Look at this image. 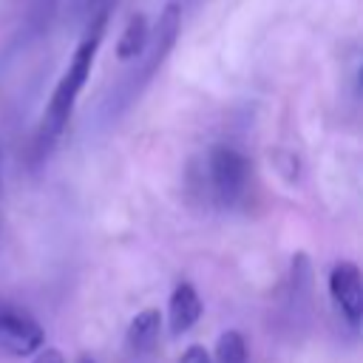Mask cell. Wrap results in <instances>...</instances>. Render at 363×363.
Returning a JSON list of instances; mask_svg holds the SVG:
<instances>
[{
    "label": "cell",
    "instance_id": "6da1fadb",
    "mask_svg": "<svg viewBox=\"0 0 363 363\" xmlns=\"http://www.w3.org/2000/svg\"><path fill=\"white\" fill-rule=\"evenodd\" d=\"M105 28H108V6H102L99 11H94V17L88 20V28L85 34L79 37L62 77L57 79L51 96H48V105L43 111V119L37 125V133H34V142H31V159L34 162H45L51 156V150L57 147L60 136L65 133L68 128V119L74 113V105L91 77V68H94V60H96V51L102 45V37H105Z\"/></svg>",
    "mask_w": 363,
    "mask_h": 363
},
{
    "label": "cell",
    "instance_id": "7a4b0ae2",
    "mask_svg": "<svg viewBox=\"0 0 363 363\" xmlns=\"http://www.w3.org/2000/svg\"><path fill=\"white\" fill-rule=\"evenodd\" d=\"M179 31H182V9H179V3H167V6L159 11L156 23L150 26L145 48H142L133 60H128V62H133V65L122 74V79H119V82L111 88V94L102 99L99 116H102L105 122H113L116 116H122V113L139 99V94L150 85V79L156 77V71L162 68V62H164L167 54L173 51L176 40H179Z\"/></svg>",
    "mask_w": 363,
    "mask_h": 363
},
{
    "label": "cell",
    "instance_id": "3957f363",
    "mask_svg": "<svg viewBox=\"0 0 363 363\" xmlns=\"http://www.w3.org/2000/svg\"><path fill=\"white\" fill-rule=\"evenodd\" d=\"M250 187V159L233 145H213L201 159V190L218 210H233Z\"/></svg>",
    "mask_w": 363,
    "mask_h": 363
},
{
    "label": "cell",
    "instance_id": "277c9868",
    "mask_svg": "<svg viewBox=\"0 0 363 363\" xmlns=\"http://www.w3.org/2000/svg\"><path fill=\"white\" fill-rule=\"evenodd\" d=\"M45 332L40 320L20 303L0 301V349L11 357H28L43 349Z\"/></svg>",
    "mask_w": 363,
    "mask_h": 363
},
{
    "label": "cell",
    "instance_id": "5b68a950",
    "mask_svg": "<svg viewBox=\"0 0 363 363\" xmlns=\"http://www.w3.org/2000/svg\"><path fill=\"white\" fill-rule=\"evenodd\" d=\"M329 295L349 326L352 335L360 332V318H363V284H360V269L354 261H337L329 269Z\"/></svg>",
    "mask_w": 363,
    "mask_h": 363
},
{
    "label": "cell",
    "instance_id": "8992f818",
    "mask_svg": "<svg viewBox=\"0 0 363 363\" xmlns=\"http://www.w3.org/2000/svg\"><path fill=\"white\" fill-rule=\"evenodd\" d=\"M201 312H204V306H201V298H199L196 286L190 281L176 284L173 292H170V301H167V326H170V335L173 337L187 335L199 323Z\"/></svg>",
    "mask_w": 363,
    "mask_h": 363
},
{
    "label": "cell",
    "instance_id": "52a82bcc",
    "mask_svg": "<svg viewBox=\"0 0 363 363\" xmlns=\"http://www.w3.org/2000/svg\"><path fill=\"white\" fill-rule=\"evenodd\" d=\"M162 335V312L159 309H142L130 318L125 329V346L133 357H145L159 346Z\"/></svg>",
    "mask_w": 363,
    "mask_h": 363
},
{
    "label": "cell",
    "instance_id": "ba28073f",
    "mask_svg": "<svg viewBox=\"0 0 363 363\" xmlns=\"http://www.w3.org/2000/svg\"><path fill=\"white\" fill-rule=\"evenodd\" d=\"M147 31H150L147 20H145L142 14H133V17L128 20V26L122 28L119 40H116V57H119L122 62L133 60V57L145 48V43H147Z\"/></svg>",
    "mask_w": 363,
    "mask_h": 363
},
{
    "label": "cell",
    "instance_id": "9c48e42d",
    "mask_svg": "<svg viewBox=\"0 0 363 363\" xmlns=\"http://www.w3.org/2000/svg\"><path fill=\"white\" fill-rule=\"evenodd\" d=\"M216 363H247V340L241 332L227 329L216 340Z\"/></svg>",
    "mask_w": 363,
    "mask_h": 363
},
{
    "label": "cell",
    "instance_id": "30bf717a",
    "mask_svg": "<svg viewBox=\"0 0 363 363\" xmlns=\"http://www.w3.org/2000/svg\"><path fill=\"white\" fill-rule=\"evenodd\" d=\"M179 363H213V360H210V354H207V349H204V346L193 343V346H187V349L182 352Z\"/></svg>",
    "mask_w": 363,
    "mask_h": 363
},
{
    "label": "cell",
    "instance_id": "8fae6325",
    "mask_svg": "<svg viewBox=\"0 0 363 363\" xmlns=\"http://www.w3.org/2000/svg\"><path fill=\"white\" fill-rule=\"evenodd\" d=\"M34 363H65V357H62L60 349H45V352H40L34 357Z\"/></svg>",
    "mask_w": 363,
    "mask_h": 363
},
{
    "label": "cell",
    "instance_id": "7c38bea8",
    "mask_svg": "<svg viewBox=\"0 0 363 363\" xmlns=\"http://www.w3.org/2000/svg\"><path fill=\"white\" fill-rule=\"evenodd\" d=\"M79 363H96V360H94V357H88V354H82V357H79Z\"/></svg>",
    "mask_w": 363,
    "mask_h": 363
},
{
    "label": "cell",
    "instance_id": "4fadbf2b",
    "mask_svg": "<svg viewBox=\"0 0 363 363\" xmlns=\"http://www.w3.org/2000/svg\"><path fill=\"white\" fill-rule=\"evenodd\" d=\"M88 3H91V6H96V3H108V0H88Z\"/></svg>",
    "mask_w": 363,
    "mask_h": 363
},
{
    "label": "cell",
    "instance_id": "5bb4252c",
    "mask_svg": "<svg viewBox=\"0 0 363 363\" xmlns=\"http://www.w3.org/2000/svg\"><path fill=\"white\" fill-rule=\"evenodd\" d=\"M0 170H3V147H0Z\"/></svg>",
    "mask_w": 363,
    "mask_h": 363
}]
</instances>
